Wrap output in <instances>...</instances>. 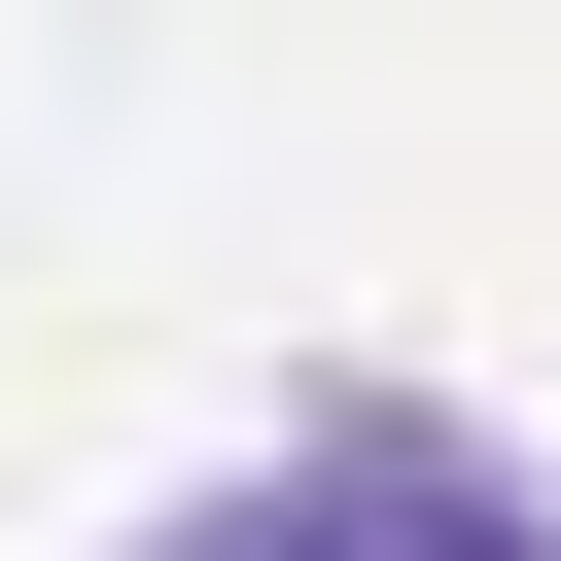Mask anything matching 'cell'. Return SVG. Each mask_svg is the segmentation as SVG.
I'll list each match as a JSON object with an SVG mask.
<instances>
[{
	"instance_id": "1",
	"label": "cell",
	"mask_w": 561,
	"mask_h": 561,
	"mask_svg": "<svg viewBox=\"0 0 561 561\" xmlns=\"http://www.w3.org/2000/svg\"><path fill=\"white\" fill-rule=\"evenodd\" d=\"M280 491H316L351 561H561V491H526L491 421H421V386H316V421H280Z\"/></svg>"
},
{
	"instance_id": "2",
	"label": "cell",
	"mask_w": 561,
	"mask_h": 561,
	"mask_svg": "<svg viewBox=\"0 0 561 561\" xmlns=\"http://www.w3.org/2000/svg\"><path fill=\"white\" fill-rule=\"evenodd\" d=\"M140 561H351V526H316V491H280V456H245V491H175V526H140Z\"/></svg>"
}]
</instances>
